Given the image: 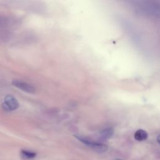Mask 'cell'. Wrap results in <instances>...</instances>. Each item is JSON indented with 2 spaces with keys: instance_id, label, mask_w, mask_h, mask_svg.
<instances>
[{
  "instance_id": "6da1fadb",
  "label": "cell",
  "mask_w": 160,
  "mask_h": 160,
  "mask_svg": "<svg viewBox=\"0 0 160 160\" xmlns=\"http://www.w3.org/2000/svg\"><path fill=\"white\" fill-rule=\"evenodd\" d=\"M76 138H77L79 141L82 142L83 144H86V146L90 147L91 149H92L94 151L99 152V153H102L105 152L107 151L108 147L106 144L101 143V142H94L92 141H91L90 139L81 136H78V135H74Z\"/></svg>"
},
{
  "instance_id": "7a4b0ae2",
  "label": "cell",
  "mask_w": 160,
  "mask_h": 160,
  "mask_svg": "<svg viewBox=\"0 0 160 160\" xmlns=\"http://www.w3.org/2000/svg\"><path fill=\"white\" fill-rule=\"evenodd\" d=\"M19 106L18 100L11 95H7L4 99L2 107L6 111H12L17 109Z\"/></svg>"
},
{
  "instance_id": "3957f363",
  "label": "cell",
  "mask_w": 160,
  "mask_h": 160,
  "mask_svg": "<svg viewBox=\"0 0 160 160\" xmlns=\"http://www.w3.org/2000/svg\"><path fill=\"white\" fill-rule=\"evenodd\" d=\"M12 84L16 88L28 93L32 94L35 92V88L30 84L18 80H14L12 82Z\"/></svg>"
},
{
  "instance_id": "277c9868",
  "label": "cell",
  "mask_w": 160,
  "mask_h": 160,
  "mask_svg": "<svg viewBox=\"0 0 160 160\" xmlns=\"http://www.w3.org/2000/svg\"><path fill=\"white\" fill-rule=\"evenodd\" d=\"M114 129L112 128H107L102 129L99 132V139L102 141H106L111 138L114 134Z\"/></svg>"
},
{
  "instance_id": "5b68a950",
  "label": "cell",
  "mask_w": 160,
  "mask_h": 160,
  "mask_svg": "<svg viewBox=\"0 0 160 160\" xmlns=\"http://www.w3.org/2000/svg\"><path fill=\"white\" fill-rule=\"evenodd\" d=\"M148 132L146 131L141 129L137 130L134 135V139L138 141H143L146 140L148 138Z\"/></svg>"
},
{
  "instance_id": "8992f818",
  "label": "cell",
  "mask_w": 160,
  "mask_h": 160,
  "mask_svg": "<svg viewBox=\"0 0 160 160\" xmlns=\"http://www.w3.org/2000/svg\"><path fill=\"white\" fill-rule=\"evenodd\" d=\"M36 153L35 152L28 151V150H22L21 152V156L24 159H33L36 157Z\"/></svg>"
},
{
  "instance_id": "52a82bcc",
  "label": "cell",
  "mask_w": 160,
  "mask_h": 160,
  "mask_svg": "<svg viewBox=\"0 0 160 160\" xmlns=\"http://www.w3.org/2000/svg\"><path fill=\"white\" fill-rule=\"evenodd\" d=\"M7 24V19H5L4 17L0 16V27L5 26Z\"/></svg>"
},
{
  "instance_id": "ba28073f",
  "label": "cell",
  "mask_w": 160,
  "mask_h": 160,
  "mask_svg": "<svg viewBox=\"0 0 160 160\" xmlns=\"http://www.w3.org/2000/svg\"><path fill=\"white\" fill-rule=\"evenodd\" d=\"M159 136L158 135V137H157V141H158V143H159Z\"/></svg>"
},
{
  "instance_id": "9c48e42d",
  "label": "cell",
  "mask_w": 160,
  "mask_h": 160,
  "mask_svg": "<svg viewBox=\"0 0 160 160\" xmlns=\"http://www.w3.org/2000/svg\"><path fill=\"white\" fill-rule=\"evenodd\" d=\"M116 160H123V159H119V158H117V159H116Z\"/></svg>"
}]
</instances>
